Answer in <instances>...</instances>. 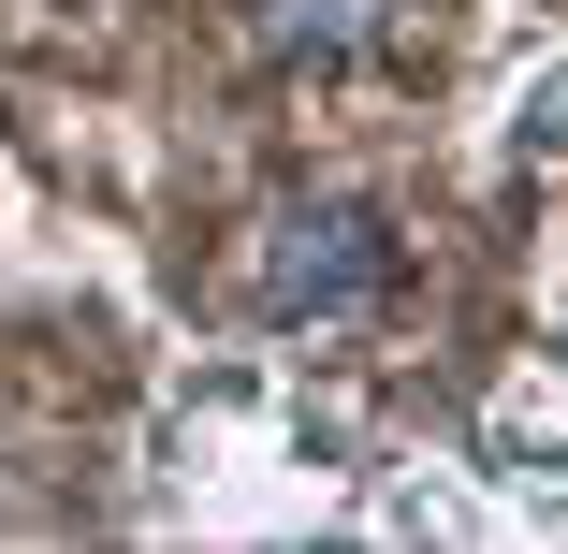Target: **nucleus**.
<instances>
[{
  "instance_id": "obj_2",
  "label": "nucleus",
  "mask_w": 568,
  "mask_h": 554,
  "mask_svg": "<svg viewBox=\"0 0 568 554\" xmlns=\"http://www.w3.org/2000/svg\"><path fill=\"white\" fill-rule=\"evenodd\" d=\"M379 16H394V0H263V30L292 59H351V44H379Z\"/></svg>"
},
{
  "instance_id": "obj_3",
  "label": "nucleus",
  "mask_w": 568,
  "mask_h": 554,
  "mask_svg": "<svg viewBox=\"0 0 568 554\" xmlns=\"http://www.w3.org/2000/svg\"><path fill=\"white\" fill-rule=\"evenodd\" d=\"M525 147H568V73H554V88H525Z\"/></svg>"
},
{
  "instance_id": "obj_1",
  "label": "nucleus",
  "mask_w": 568,
  "mask_h": 554,
  "mask_svg": "<svg viewBox=\"0 0 568 554\" xmlns=\"http://www.w3.org/2000/svg\"><path fill=\"white\" fill-rule=\"evenodd\" d=\"M379 219L365 204H277L263 219V249H248V306L263 321H351L365 292H379Z\"/></svg>"
}]
</instances>
